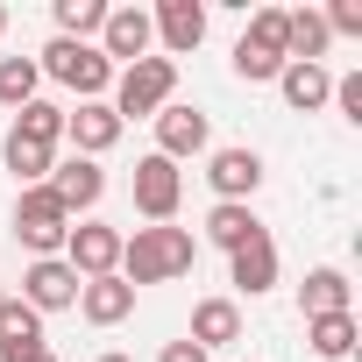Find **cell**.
I'll return each mask as SVG.
<instances>
[{
    "mask_svg": "<svg viewBox=\"0 0 362 362\" xmlns=\"http://www.w3.org/2000/svg\"><path fill=\"white\" fill-rule=\"evenodd\" d=\"M107 22V0H57V36L64 43H93Z\"/></svg>",
    "mask_w": 362,
    "mask_h": 362,
    "instance_id": "obj_23",
    "label": "cell"
},
{
    "mask_svg": "<svg viewBox=\"0 0 362 362\" xmlns=\"http://www.w3.org/2000/svg\"><path fill=\"white\" fill-rule=\"evenodd\" d=\"M277 93H284L291 114H320V107L334 100V71H327V64H284V71H277Z\"/></svg>",
    "mask_w": 362,
    "mask_h": 362,
    "instance_id": "obj_16",
    "label": "cell"
},
{
    "mask_svg": "<svg viewBox=\"0 0 362 362\" xmlns=\"http://www.w3.org/2000/svg\"><path fill=\"white\" fill-rule=\"evenodd\" d=\"M156 362H214V355H206L199 341H163V355H156Z\"/></svg>",
    "mask_w": 362,
    "mask_h": 362,
    "instance_id": "obj_30",
    "label": "cell"
},
{
    "mask_svg": "<svg viewBox=\"0 0 362 362\" xmlns=\"http://www.w3.org/2000/svg\"><path fill=\"white\" fill-rule=\"evenodd\" d=\"M305 341H313V355L348 362V355H355V341H362V327H355V313H327V320H305Z\"/></svg>",
    "mask_w": 362,
    "mask_h": 362,
    "instance_id": "obj_21",
    "label": "cell"
},
{
    "mask_svg": "<svg viewBox=\"0 0 362 362\" xmlns=\"http://www.w3.org/2000/svg\"><path fill=\"white\" fill-rule=\"evenodd\" d=\"M177 100V64L170 57H142V64H128V71H114V114H121V128L128 121H156L163 107Z\"/></svg>",
    "mask_w": 362,
    "mask_h": 362,
    "instance_id": "obj_2",
    "label": "cell"
},
{
    "mask_svg": "<svg viewBox=\"0 0 362 362\" xmlns=\"http://www.w3.org/2000/svg\"><path fill=\"white\" fill-rule=\"evenodd\" d=\"M36 86H43V71H36V57H0V107H29L36 100Z\"/></svg>",
    "mask_w": 362,
    "mask_h": 362,
    "instance_id": "obj_24",
    "label": "cell"
},
{
    "mask_svg": "<svg viewBox=\"0 0 362 362\" xmlns=\"http://www.w3.org/2000/svg\"><path fill=\"white\" fill-rule=\"evenodd\" d=\"M348 298H355V284H348V270H334V263L305 270V284H298V313H305V320H327V313H348Z\"/></svg>",
    "mask_w": 362,
    "mask_h": 362,
    "instance_id": "obj_18",
    "label": "cell"
},
{
    "mask_svg": "<svg viewBox=\"0 0 362 362\" xmlns=\"http://www.w3.org/2000/svg\"><path fill=\"white\" fill-rule=\"evenodd\" d=\"M0 156H8V170L22 177V185H43L50 163H57V149H36V142H22V135H8V149H0Z\"/></svg>",
    "mask_w": 362,
    "mask_h": 362,
    "instance_id": "obj_25",
    "label": "cell"
},
{
    "mask_svg": "<svg viewBox=\"0 0 362 362\" xmlns=\"http://www.w3.org/2000/svg\"><path fill=\"white\" fill-rule=\"evenodd\" d=\"M64 263L78 270V284H86V277H114V270H121V228H100V221L71 228V235H64Z\"/></svg>",
    "mask_w": 362,
    "mask_h": 362,
    "instance_id": "obj_10",
    "label": "cell"
},
{
    "mask_svg": "<svg viewBox=\"0 0 362 362\" xmlns=\"http://www.w3.org/2000/svg\"><path fill=\"white\" fill-rule=\"evenodd\" d=\"M36 362H57V355H50V348H43V355H36Z\"/></svg>",
    "mask_w": 362,
    "mask_h": 362,
    "instance_id": "obj_33",
    "label": "cell"
},
{
    "mask_svg": "<svg viewBox=\"0 0 362 362\" xmlns=\"http://www.w3.org/2000/svg\"><path fill=\"white\" fill-rule=\"evenodd\" d=\"M0 36H8V8H0Z\"/></svg>",
    "mask_w": 362,
    "mask_h": 362,
    "instance_id": "obj_32",
    "label": "cell"
},
{
    "mask_svg": "<svg viewBox=\"0 0 362 362\" xmlns=\"http://www.w3.org/2000/svg\"><path fill=\"white\" fill-rule=\"evenodd\" d=\"M228 284H235L242 298H263V291L277 284V242L263 235V242H249V249H235V256H228Z\"/></svg>",
    "mask_w": 362,
    "mask_h": 362,
    "instance_id": "obj_17",
    "label": "cell"
},
{
    "mask_svg": "<svg viewBox=\"0 0 362 362\" xmlns=\"http://www.w3.org/2000/svg\"><path fill=\"white\" fill-rule=\"evenodd\" d=\"M22 305L43 320V313H71L78 305V270L64 263V256H36L29 270H22Z\"/></svg>",
    "mask_w": 362,
    "mask_h": 362,
    "instance_id": "obj_8",
    "label": "cell"
},
{
    "mask_svg": "<svg viewBox=\"0 0 362 362\" xmlns=\"http://www.w3.org/2000/svg\"><path fill=\"white\" fill-rule=\"evenodd\" d=\"M43 185H50V192H57V206L78 221V214H93V206H100L107 170H100L93 156H64V163H50V177H43Z\"/></svg>",
    "mask_w": 362,
    "mask_h": 362,
    "instance_id": "obj_11",
    "label": "cell"
},
{
    "mask_svg": "<svg viewBox=\"0 0 362 362\" xmlns=\"http://www.w3.org/2000/svg\"><path fill=\"white\" fill-rule=\"evenodd\" d=\"M128 185H135V214L149 221V228H170L177 221V199H185V170H177L170 156H135V177H128Z\"/></svg>",
    "mask_w": 362,
    "mask_h": 362,
    "instance_id": "obj_5",
    "label": "cell"
},
{
    "mask_svg": "<svg viewBox=\"0 0 362 362\" xmlns=\"http://www.w3.org/2000/svg\"><path fill=\"white\" fill-rule=\"evenodd\" d=\"M214 149V121L199 114V107H185V100H170L163 114H156V156H170V163H185V156H206Z\"/></svg>",
    "mask_w": 362,
    "mask_h": 362,
    "instance_id": "obj_9",
    "label": "cell"
},
{
    "mask_svg": "<svg viewBox=\"0 0 362 362\" xmlns=\"http://www.w3.org/2000/svg\"><path fill=\"white\" fill-rule=\"evenodd\" d=\"M242 43H256V50H270L277 64H291V57H284V8H256L249 29H242Z\"/></svg>",
    "mask_w": 362,
    "mask_h": 362,
    "instance_id": "obj_26",
    "label": "cell"
},
{
    "mask_svg": "<svg viewBox=\"0 0 362 362\" xmlns=\"http://www.w3.org/2000/svg\"><path fill=\"white\" fill-rule=\"evenodd\" d=\"M206 242L214 249H249V242H263V221H256V206H228V199H214V214H206Z\"/></svg>",
    "mask_w": 362,
    "mask_h": 362,
    "instance_id": "obj_20",
    "label": "cell"
},
{
    "mask_svg": "<svg viewBox=\"0 0 362 362\" xmlns=\"http://www.w3.org/2000/svg\"><path fill=\"white\" fill-rule=\"evenodd\" d=\"M149 29H156V43L170 50V64L192 57V50L206 43V0H163V8L149 15Z\"/></svg>",
    "mask_w": 362,
    "mask_h": 362,
    "instance_id": "obj_12",
    "label": "cell"
},
{
    "mask_svg": "<svg viewBox=\"0 0 362 362\" xmlns=\"http://www.w3.org/2000/svg\"><path fill=\"white\" fill-rule=\"evenodd\" d=\"M277 71H284V64H277L270 50H256V43H235V78H242V86H277Z\"/></svg>",
    "mask_w": 362,
    "mask_h": 362,
    "instance_id": "obj_27",
    "label": "cell"
},
{
    "mask_svg": "<svg viewBox=\"0 0 362 362\" xmlns=\"http://www.w3.org/2000/svg\"><path fill=\"white\" fill-rule=\"evenodd\" d=\"M327 36H362V0H334V8H320Z\"/></svg>",
    "mask_w": 362,
    "mask_h": 362,
    "instance_id": "obj_28",
    "label": "cell"
},
{
    "mask_svg": "<svg viewBox=\"0 0 362 362\" xmlns=\"http://www.w3.org/2000/svg\"><path fill=\"white\" fill-rule=\"evenodd\" d=\"M50 341H43V320L22 305V298H0V362H36Z\"/></svg>",
    "mask_w": 362,
    "mask_h": 362,
    "instance_id": "obj_15",
    "label": "cell"
},
{
    "mask_svg": "<svg viewBox=\"0 0 362 362\" xmlns=\"http://www.w3.org/2000/svg\"><path fill=\"white\" fill-rule=\"evenodd\" d=\"M192 263H199L192 228H135V235H121V270H114V277H128V284L142 291V284L185 277Z\"/></svg>",
    "mask_w": 362,
    "mask_h": 362,
    "instance_id": "obj_1",
    "label": "cell"
},
{
    "mask_svg": "<svg viewBox=\"0 0 362 362\" xmlns=\"http://www.w3.org/2000/svg\"><path fill=\"white\" fill-rule=\"evenodd\" d=\"M128 313H135V284H128V277H86V284H78V320L121 327Z\"/></svg>",
    "mask_w": 362,
    "mask_h": 362,
    "instance_id": "obj_14",
    "label": "cell"
},
{
    "mask_svg": "<svg viewBox=\"0 0 362 362\" xmlns=\"http://www.w3.org/2000/svg\"><path fill=\"white\" fill-rule=\"evenodd\" d=\"M64 142L78 149V156H107L114 142H121V114L107 107V100H78V114H64Z\"/></svg>",
    "mask_w": 362,
    "mask_h": 362,
    "instance_id": "obj_13",
    "label": "cell"
},
{
    "mask_svg": "<svg viewBox=\"0 0 362 362\" xmlns=\"http://www.w3.org/2000/svg\"><path fill=\"white\" fill-rule=\"evenodd\" d=\"M185 341H199L206 355H214V348H228V341H242V305H235V298H199V305H192V334H185Z\"/></svg>",
    "mask_w": 362,
    "mask_h": 362,
    "instance_id": "obj_19",
    "label": "cell"
},
{
    "mask_svg": "<svg viewBox=\"0 0 362 362\" xmlns=\"http://www.w3.org/2000/svg\"><path fill=\"white\" fill-rule=\"evenodd\" d=\"M8 135H22V142H36V149H57V142H64V107L29 100V107L15 114V128H8Z\"/></svg>",
    "mask_w": 362,
    "mask_h": 362,
    "instance_id": "obj_22",
    "label": "cell"
},
{
    "mask_svg": "<svg viewBox=\"0 0 362 362\" xmlns=\"http://www.w3.org/2000/svg\"><path fill=\"white\" fill-rule=\"evenodd\" d=\"M206 185H214V199H228V206H249V199L263 192V156H256L249 142L206 149Z\"/></svg>",
    "mask_w": 362,
    "mask_h": 362,
    "instance_id": "obj_6",
    "label": "cell"
},
{
    "mask_svg": "<svg viewBox=\"0 0 362 362\" xmlns=\"http://www.w3.org/2000/svg\"><path fill=\"white\" fill-rule=\"evenodd\" d=\"M93 362H135V355H121V348H107V355H93Z\"/></svg>",
    "mask_w": 362,
    "mask_h": 362,
    "instance_id": "obj_31",
    "label": "cell"
},
{
    "mask_svg": "<svg viewBox=\"0 0 362 362\" xmlns=\"http://www.w3.org/2000/svg\"><path fill=\"white\" fill-rule=\"evenodd\" d=\"M334 107H341V121L362 128V71H341V78H334Z\"/></svg>",
    "mask_w": 362,
    "mask_h": 362,
    "instance_id": "obj_29",
    "label": "cell"
},
{
    "mask_svg": "<svg viewBox=\"0 0 362 362\" xmlns=\"http://www.w3.org/2000/svg\"><path fill=\"white\" fill-rule=\"evenodd\" d=\"M36 71L57 78V86H71L78 100H107V93H114V64H107L93 43H64V36H50L43 57H36Z\"/></svg>",
    "mask_w": 362,
    "mask_h": 362,
    "instance_id": "obj_3",
    "label": "cell"
},
{
    "mask_svg": "<svg viewBox=\"0 0 362 362\" xmlns=\"http://www.w3.org/2000/svg\"><path fill=\"white\" fill-rule=\"evenodd\" d=\"M15 235H22V249H29V256H64L71 214L57 206V192H50V185H22V199H15Z\"/></svg>",
    "mask_w": 362,
    "mask_h": 362,
    "instance_id": "obj_4",
    "label": "cell"
},
{
    "mask_svg": "<svg viewBox=\"0 0 362 362\" xmlns=\"http://www.w3.org/2000/svg\"><path fill=\"white\" fill-rule=\"evenodd\" d=\"M114 71H128V64H142L149 50H156V29H149V8H107V22H100V43H93Z\"/></svg>",
    "mask_w": 362,
    "mask_h": 362,
    "instance_id": "obj_7",
    "label": "cell"
}]
</instances>
